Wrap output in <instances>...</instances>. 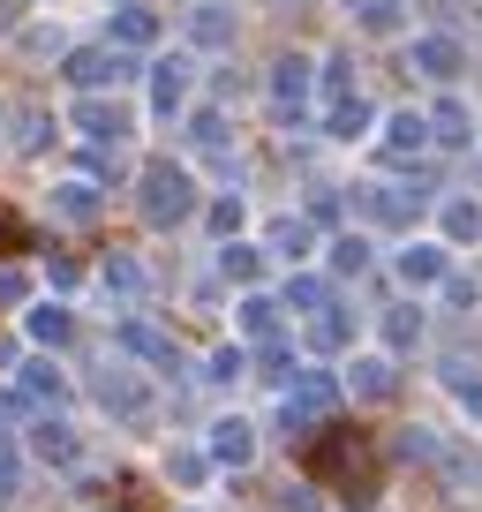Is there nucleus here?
Listing matches in <instances>:
<instances>
[{
  "label": "nucleus",
  "mask_w": 482,
  "mask_h": 512,
  "mask_svg": "<svg viewBox=\"0 0 482 512\" xmlns=\"http://www.w3.org/2000/svg\"><path fill=\"white\" fill-rule=\"evenodd\" d=\"M181 204H189V189H181V181H151V211H181Z\"/></svg>",
  "instance_id": "1"
}]
</instances>
